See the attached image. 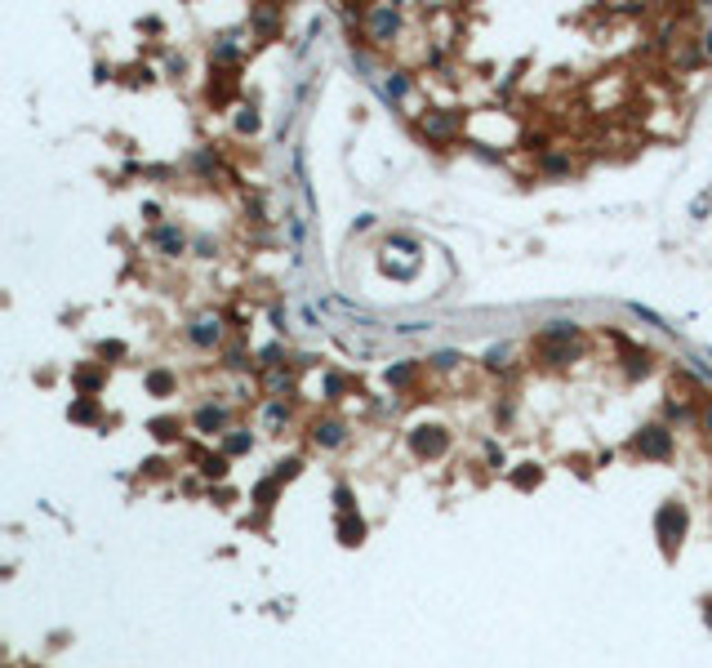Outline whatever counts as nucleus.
I'll return each instance as SVG.
<instances>
[{"mask_svg":"<svg viewBox=\"0 0 712 668\" xmlns=\"http://www.w3.org/2000/svg\"><path fill=\"white\" fill-rule=\"evenodd\" d=\"M71 415H76V419H93V406H89V401H80V406L71 410Z\"/></svg>","mask_w":712,"mask_h":668,"instance_id":"6e6552de","label":"nucleus"},{"mask_svg":"<svg viewBox=\"0 0 712 668\" xmlns=\"http://www.w3.org/2000/svg\"><path fill=\"white\" fill-rule=\"evenodd\" d=\"M192 338H196V343H214V338H219V316H205V321H196Z\"/></svg>","mask_w":712,"mask_h":668,"instance_id":"20e7f679","label":"nucleus"},{"mask_svg":"<svg viewBox=\"0 0 712 668\" xmlns=\"http://www.w3.org/2000/svg\"><path fill=\"white\" fill-rule=\"evenodd\" d=\"M708 624H712V606H708Z\"/></svg>","mask_w":712,"mask_h":668,"instance_id":"1a4fd4ad","label":"nucleus"},{"mask_svg":"<svg viewBox=\"0 0 712 668\" xmlns=\"http://www.w3.org/2000/svg\"><path fill=\"white\" fill-rule=\"evenodd\" d=\"M223 423V410H201V428H219Z\"/></svg>","mask_w":712,"mask_h":668,"instance_id":"423d86ee","label":"nucleus"},{"mask_svg":"<svg viewBox=\"0 0 712 668\" xmlns=\"http://www.w3.org/2000/svg\"><path fill=\"white\" fill-rule=\"evenodd\" d=\"M668 446H672V437L663 428H645L641 437H636V450H641V455H668Z\"/></svg>","mask_w":712,"mask_h":668,"instance_id":"f257e3e1","label":"nucleus"},{"mask_svg":"<svg viewBox=\"0 0 712 668\" xmlns=\"http://www.w3.org/2000/svg\"><path fill=\"white\" fill-rule=\"evenodd\" d=\"M316 441H325V446H334V441H343L339 423H325V428H316Z\"/></svg>","mask_w":712,"mask_h":668,"instance_id":"39448f33","label":"nucleus"},{"mask_svg":"<svg viewBox=\"0 0 712 668\" xmlns=\"http://www.w3.org/2000/svg\"><path fill=\"white\" fill-rule=\"evenodd\" d=\"M361 539V521H343V543H356Z\"/></svg>","mask_w":712,"mask_h":668,"instance_id":"0eeeda50","label":"nucleus"},{"mask_svg":"<svg viewBox=\"0 0 712 668\" xmlns=\"http://www.w3.org/2000/svg\"><path fill=\"white\" fill-rule=\"evenodd\" d=\"M681 526H686V513H681V508H663V513H659V530H663V539H668L672 543V530H677L681 535Z\"/></svg>","mask_w":712,"mask_h":668,"instance_id":"7ed1b4c3","label":"nucleus"},{"mask_svg":"<svg viewBox=\"0 0 712 668\" xmlns=\"http://www.w3.org/2000/svg\"><path fill=\"white\" fill-rule=\"evenodd\" d=\"M414 450H419V455H441V450H445L441 428H419L414 432Z\"/></svg>","mask_w":712,"mask_h":668,"instance_id":"f03ea898","label":"nucleus"}]
</instances>
